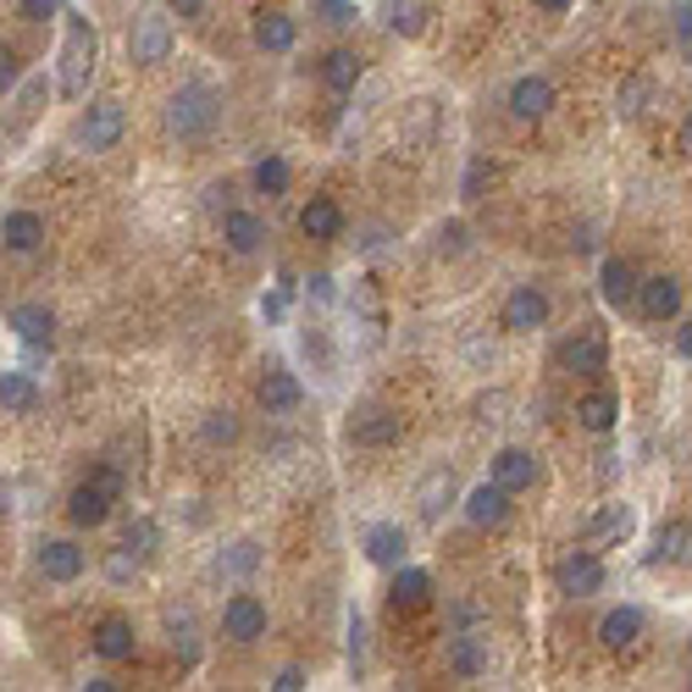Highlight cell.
<instances>
[{
	"label": "cell",
	"mask_w": 692,
	"mask_h": 692,
	"mask_svg": "<svg viewBox=\"0 0 692 692\" xmlns=\"http://www.w3.org/2000/svg\"><path fill=\"white\" fill-rule=\"evenodd\" d=\"M101 61V34L90 17H67V39H61V95L83 101L90 95V78Z\"/></svg>",
	"instance_id": "6da1fadb"
},
{
	"label": "cell",
	"mask_w": 692,
	"mask_h": 692,
	"mask_svg": "<svg viewBox=\"0 0 692 692\" xmlns=\"http://www.w3.org/2000/svg\"><path fill=\"white\" fill-rule=\"evenodd\" d=\"M216 117H222V101L206 90V83H184V90L172 95V106H166V128L178 133V139H189V144L211 139Z\"/></svg>",
	"instance_id": "7a4b0ae2"
},
{
	"label": "cell",
	"mask_w": 692,
	"mask_h": 692,
	"mask_svg": "<svg viewBox=\"0 0 692 692\" xmlns=\"http://www.w3.org/2000/svg\"><path fill=\"white\" fill-rule=\"evenodd\" d=\"M122 499V471L117 466H101L95 477H83L78 488H72V499H67V515L78 527H101L106 515H112V504Z\"/></svg>",
	"instance_id": "3957f363"
},
{
	"label": "cell",
	"mask_w": 692,
	"mask_h": 692,
	"mask_svg": "<svg viewBox=\"0 0 692 692\" xmlns=\"http://www.w3.org/2000/svg\"><path fill=\"white\" fill-rule=\"evenodd\" d=\"M172 56V17L166 12H139L128 28V61L139 67H161Z\"/></svg>",
	"instance_id": "277c9868"
},
{
	"label": "cell",
	"mask_w": 692,
	"mask_h": 692,
	"mask_svg": "<svg viewBox=\"0 0 692 692\" xmlns=\"http://www.w3.org/2000/svg\"><path fill=\"white\" fill-rule=\"evenodd\" d=\"M122 128H128L122 101H95L90 112H83V122H78V144L83 150H112L122 139Z\"/></svg>",
	"instance_id": "5b68a950"
},
{
	"label": "cell",
	"mask_w": 692,
	"mask_h": 692,
	"mask_svg": "<svg viewBox=\"0 0 692 692\" xmlns=\"http://www.w3.org/2000/svg\"><path fill=\"white\" fill-rule=\"evenodd\" d=\"M222 632L233 643H255V637H267V603L255 598V593H233L222 603Z\"/></svg>",
	"instance_id": "8992f818"
},
{
	"label": "cell",
	"mask_w": 692,
	"mask_h": 692,
	"mask_svg": "<svg viewBox=\"0 0 692 692\" xmlns=\"http://www.w3.org/2000/svg\"><path fill=\"white\" fill-rule=\"evenodd\" d=\"M554 361L565 372H576V377H598L603 366H610V350H603L598 332H576V338H565L560 350H554Z\"/></svg>",
	"instance_id": "52a82bcc"
},
{
	"label": "cell",
	"mask_w": 692,
	"mask_h": 692,
	"mask_svg": "<svg viewBox=\"0 0 692 692\" xmlns=\"http://www.w3.org/2000/svg\"><path fill=\"white\" fill-rule=\"evenodd\" d=\"M399 415L388 410V404H366L355 421H350V438L361 444V449H388V444H399Z\"/></svg>",
	"instance_id": "ba28073f"
},
{
	"label": "cell",
	"mask_w": 692,
	"mask_h": 692,
	"mask_svg": "<svg viewBox=\"0 0 692 692\" xmlns=\"http://www.w3.org/2000/svg\"><path fill=\"white\" fill-rule=\"evenodd\" d=\"M543 321H549V294H543V289L521 283V289L504 300V327H509V332H532V327H543Z\"/></svg>",
	"instance_id": "9c48e42d"
},
{
	"label": "cell",
	"mask_w": 692,
	"mask_h": 692,
	"mask_svg": "<svg viewBox=\"0 0 692 692\" xmlns=\"http://www.w3.org/2000/svg\"><path fill=\"white\" fill-rule=\"evenodd\" d=\"M554 582H560V593H571V598H593V593L603 587V565H598V554L576 549V554L554 571Z\"/></svg>",
	"instance_id": "30bf717a"
},
{
	"label": "cell",
	"mask_w": 692,
	"mask_h": 692,
	"mask_svg": "<svg viewBox=\"0 0 692 692\" xmlns=\"http://www.w3.org/2000/svg\"><path fill=\"white\" fill-rule=\"evenodd\" d=\"M549 106H554V83L549 78H515V90H509V112L521 117V122H538V117H549Z\"/></svg>",
	"instance_id": "8fae6325"
},
{
	"label": "cell",
	"mask_w": 692,
	"mask_h": 692,
	"mask_svg": "<svg viewBox=\"0 0 692 692\" xmlns=\"http://www.w3.org/2000/svg\"><path fill=\"white\" fill-rule=\"evenodd\" d=\"M466 521L471 527H504L509 521V493L499 482H482L466 493Z\"/></svg>",
	"instance_id": "7c38bea8"
},
{
	"label": "cell",
	"mask_w": 692,
	"mask_h": 692,
	"mask_svg": "<svg viewBox=\"0 0 692 692\" xmlns=\"http://www.w3.org/2000/svg\"><path fill=\"white\" fill-rule=\"evenodd\" d=\"M632 521H637V515H632V504H603V509L593 515V521L582 527V543H593V549H603V543H621V538L632 532Z\"/></svg>",
	"instance_id": "4fadbf2b"
},
{
	"label": "cell",
	"mask_w": 692,
	"mask_h": 692,
	"mask_svg": "<svg viewBox=\"0 0 692 692\" xmlns=\"http://www.w3.org/2000/svg\"><path fill=\"white\" fill-rule=\"evenodd\" d=\"M449 504H455V471H449V466H432V471L421 477V488H415V509L426 515V521H438Z\"/></svg>",
	"instance_id": "5bb4252c"
},
{
	"label": "cell",
	"mask_w": 692,
	"mask_h": 692,
	"mask_svg": "<svg viewBox=\"0 0 692 692\" xmlns=\"http://www.w3.org/2000/svg\"><path fill=\"white\" fill-rule=\"evenodd\" d=\"M493 482H499L504 493H521V488L538 482V460H532L527 449H499V455H493Z\"/></svg>",
	"instance_id": "9a60e30c"
},
{
	"label": "cell",
	"mask_w": 692,
	"mask_h": 692,
	"mask_svg": "<svg viewBox=\"0 0 692 692\" xmlns=\"http://www.w3.org/2000/svg\"><path fill=\"white\" fill-rule=\"evenodd\" d=\"M39 571H45V582H78L83 576V549L67 543V538L39 543Z\"/></svg>",
	"instance_id": "2e32d148"
},
{
	"label": "cell",
	"mask_w": 692,
	"mask_h": 692,
	"mask_svg": "<svg viewBox=\"0 0 692 692\" xmlns=\"http://www.w3.org/2000/svg\"><path fill=\"white\" fill-rule=\"evenodd\" d=\"M426 603H432V576L415 571V565L399 571L394 587H388V610H404V615H410V610H426Z\"/></svg>",
	"instance_id": "e0dca14e"
},
{
	"label": "cell",
	"mask_w": 692,
	"mask_h": 692,
	"mask_svg": "<svg viewBox=\"0 0 692 692\" xmlns=\"http://www.w3.org/2000/svg\"><path fill=\"white\" fill-rule=\"evenodd\" d=\"M637 300H643L648 321H670L681 310V283L676 278H648V283H637Z\"/></svg>",
	"instance_id": "ac0fdd59"
},
{
	"label": "cell",
	"mask_w": 692,
	"mask_h": 692,
	"mask_svg": "<svg viewBox=\"0 0 692 692\" xmlns=\"http://www.w3.org/2000/svg\"><path fill=\"white\" fill-rule=\"evenodd\" d=\"M222 238H227L233 255H255V249H261V238H267V227H261V216H255V211H227L222 216Z\"/></svg>",
	"instance_id": "d6986e66"
},
{
	"label": "cell",
	"mask_w": 692,
	"mask_h": 692,
	"mask_svg": "<svg viewBox=\"0 0 692 692\" xmlns=\"http://www.w3.org/2000/svg\"><path fill=\"white\" fill-rule=\"evenodd\" d=\"M12 327H17L23 343H34V350H50V338H56V310H45V305H17V310H12Z\"/></svg>",
	"instance_id": "ffe728a7"
},
{
	"label": "cell",
	"mask_w": 692,
	"mask_h": 692,
	"mask_svg": "<svg viewBox=\"0 0 692 692\" xmlns=\"http://www.w3.org/2000/svg\"><path fill=\"white\" fill-rule=\"evenodd\" d=\"M305 399V388H300V377L294 372H283V366H272L267 377H261V404L272 410V415H283V410H294Z\"/></svg>",
	"instance_id": "44dd1931"
},
{
	"label": "cell",
	"mask_w": 692,
	"mask_h": 692,
	"mask_svg": "<svg viewBox=\"0 0 692 692\" xmlns=\"http://www.w3.org/2000/svg\"><path fill=\"white\" fill-rule=\"evenodd\" d=\"M404 549H410V538H404L399 521H383V527L366 532V560H372V565H399Z\"/></svg>",
	"instance_id": "7402d4cb"
},
{
	"label": "cell",
	"mask_w": 692,
	"mask_h": 692,
	"mask_svg": "<svg viewBox=\"0 0 692 692\" xmlns=\"http://www.w3.org/2000/svg\"><path fill=\"white\" fill-rule=\"evenodd\" d=\"M133 621H122V615H106L101 626H95V654L101 659H133Z\"/></svg>",
	"instance_id": "603a6c76"
},
{
	"label": "cell",
	"mask_w": 692,
	"mask_h": 692,
	"mask_svg": "<svg viewBox=\"0 0 692 692\" xmlns=\"http://www.w3.org/2000/svg\"><path fill=\"white\" fill-rule=\"evenodd\" d=\"M598 289H603V300H610L615 310H626V305L637 300V272L610 255V261H603V272H598Z\"/></svg>",
	"instance_id": "cb8c5ba5"
},
{
	"label": "cell",
	"mask_w": 692,
	"mask_h": 692,
	"mask_svg": "<svg viewBox=\"0 0 692 692\" xmlns=\"http://www.w3.org/2000/svg\"><path fill=\"white\" fill-rule=\"evenodd\" d=\"M637 637H643V615H637V610H610V615L598 621V643H603V648H615V654L632 648Z\"/></svg>",
	"instance_id": "d4e9b609"
},
{
	"label": "cell",
	"mask_w": 692,
	"mask_h": 692,
	"mask_svg": "<svg viewBox=\"0 0 692 692\" xmlns=\"http://www.w3.org/2000/svg\"><path fill=\"white\" fill-rule=\"evenodd\" d=\"M294 39H300L294 17H283V12H261V17H255V45H261V50L283 56V50H294Z\"/></svg>",
	"instance_id": "484cf974"
},
{
	"label": "cell",
	"mask_w": 692,
	"mask_h": 692,
	"mask_svg": "<svg viewBox=\"0 0 692 692\" xmlns=\"http://www.w3.org/2000/svg\"><path fill=\"white\" fill-rule=\"evenodd\" d=\"M300 227H305V238H321V244H327V238L343 233V211H338L327 195H316V200L300 211Z\"/></svg>",
	"instance_id": "4316f807"
},
{
	"label": "cell",
	"mask_w": 692,
	"mask_h": 692,
	"mask_svg": "<svg viewBox=\"0 0 692 692\" xmlns=\"http://www.w3.org/2000/svg\"><path fill=\"white\" fill-rule=\"evenodd\" d=\"M321 83L332 95H355V83H361V56L355 50H332L321 61Z\"/></svg>",
	"instance_id": "83f0119b"
},
{
	"label": "cell",
	"mask_w": 692,
	"mask_h": 692,
	"mask_svg": "<svg viewBox=\"0 0 692 692\" xmlns=\"http://www.w3.org/2000/svg\"><path fill=\"white\" fill-rule=\"evenodd\" d=\"M383 23L399 39H421L426 34V7H421V0H383Z\"/></svg>",
	"instance_id": "f1b7e54d"
},
{
	"label": "cell",
	"mask_w": 692,
	"mask_h": 692,
	"mask_svg": "<svg viewBox=\"0 0 692 692\" xmlns=\"http://www.w3.org/2000/svg\"><path fill=\"white\" fill-rule=\"evenodd\" d=\"M0 238H7V249L28 255V249H39V238H45V222H39L34 211H12L7 222H0Z\"/></svg>",
	"instance_id": "f546056e"
},
{
	"label": "cell",
	"mask_w": 692,
	"mask_h": 692,
	"mask_svg": "<svg viewBox=\"0 0 692 692\" xmlns=\"http://www.w3.org/2000/svg\"><path fill=\"white\" fill-rule=\"evenodd\" d=\"M615 415H621V399L615 394H587V399H576V421L587 432H610Z\"/></svg>",
	"instance_id": "4dcf8cb0"
},
{
	"label": "cell",
	"mask_w": 692,
	"mask_h": 692,
	"mask_svg": "<svg viewBox=\"0 0 692 692\" xmlns=\"http://www.w3.org/2000/svg\"><path fill=\"white\" fill-rule=\"evenodd\" d=\"M449 670H455V676H482V670H488V648H482V637L460 632V637L449 643Z\"/></svg>",
	"instance_id": "1f68e13d"
},
{
	"label": "cell",
	"mask_w": 692,
	"mask_h": 692,
	"mask_svg": "<svg viewBox=\"0 0 692 692\" xmlns=\"http://www.w3.org/2000/svg\"><path fill=\"white\" fill-rule=\"evenodd\" d=\"M0 404H7V410H17V415H28V410L39 404V388H34V377H23V372H0Z\"/></svg>",
	"instance_id": "d6a6232c"
},
{
	"label": "cell",
	"mask_w": 692,
	"mask_h": 692,
	"mask_svg": "<svg viewBox=\"0 0 692 692\" xmlns=\"http://www.w3.org/2000/svg\"><path fill=\"white\" fill-rule=\"evenodd\" d=\"M648 101H654V78H648V72H632V78L621 83V117H643Z\"/></svg>",
	"instance_id": "836d02e7"
},
{
	"label": "cell",
	"mask_w": 692,
	"mask_h": 692,
	"mask_svg": "<svg viewBox=\"0 0 692 692\" xmlns=\"http://www.w3.org/2000/svg\"><path fill=\"white\" fill-rule=\"evenodd\" d=\"M681 543H687V521H665L654 532V549H648V565H665V560H681Z\"/></svg>",
	"instance_id": "e575fe53"
},
{
	"label": "cell",
	"mask_w": 692,
	"mask_h": 692,
	"mask_svg": "<svg viewBox=\"0 0 692 692\" xmlns=\"http://www.w3.org/2000/svg\"><path fill=\"white\" fill-rule=\"evenodd\" d=\"M166 632H172V648L184 654V665H195L200 659V643H195V615L184 610V615H166Z\"/></svg>",
	"instance_id": "d590c367"
},
{
	"label": "cell",
	"mask_w": 692,
	"mask_h": 692,
	"mask_svg": "<svg viewBox=\"0 0 692 692\" xmlns=\"http://www.w3.org/2000/svg\"><path fill=\"white\" fill-rule=\"evenodd\" d=\"M255 189H261V195H289V161L267 155L261 166H255Z\"/></svg>",
	"instance_id": "8d00e7d4"
},
{
	"label": "cell",
	"mask_w": 692,
	"mask_h": 692,
	"mask_svg": "<svg viewBox=\"0 0 692 692\" xmlns=\"http://www.w3.org/2000/svg\"><path fill=\"white\" fill-rule=\"evenodd\" d=\"M255 565H261V549H255V543H233V549L216 560V576H249Z\"/></svg>",
	"instance_id": "74e56055"
},
{
	"label": "cell",
	"mask_w": 692,
	"mask_h": 692,
	"mask_svg": "<svg viewBox=\"0 0 692 692\" xmlns=\"http://www.w3.org/2000/svg\"><path fill=\"white\" fill-rule=\"evenodd\" d=\"M200 438H206V444H238V415H233V410H211V415L200 421Z\"/></svg>",
	"instance_id": "f35d334b"
},
{
	"label": "cell",
	"mask_w": 692,
	"mask_h": 692,
	"mask_svg": "<svg viewBox=\"0 0 692 692\" xmlns=\"http://www.w3.org/2000/svg\"><path fill=\"white\" fill-rule=\"evenodd\" d=\"M316 17H321V23H332V28H350L361 12L350 7V0H316Z\"/></svg>",
	"instance_id": "ab89813d"
},
{
	"label": "cell",
	"mask_w": 692,
	"mask_h": 692,
	"mask_svg": "<svg viewBox=\"0 0 692 692\" xmlns=\"http://www.w3.org/2000/svg\"><path fill=\"white\" fill-rule=\"evenodd\" d=\"M106 576H112V582H133V576H139V554H133V549L122 543V549H117V554L106 560Z\"/></svg>",
	"instance_id": "60d3db41"
},
{
	"label": "cell",
	"mask_w": 692,
	"mask_h": 692,
	"mask_svg": "<svg viewBox=\"0 0 692 692\" xmlns=\"http://www.w3.org/2000/svg\"><path fill=\"white\" fill-rule=\"evenodd\" d=\"M488 178H493V166H488V161H471V166H466L460 195H466V200H482V184H488Z\"/></svg>",
	"instance_id": "b9f144b4"
},
{
	"label": "cell",
	"mask_w": 692,
	"mask_h": 692,
	"mask_svg": "<svg viewBox=\"0 0 692 692\" xmlns=\"http://www.w3.org/2000/svg\"><path fill=\"white\" fill-rule=\"evenodd\" d=\"M17 78H23V67H17V50H12L7 39H0V95H7Z\"/></svg>",
	"instance_id": "7bdbcfd3"
},
{
	"label": "cell",
	"mask_w": 692,
	"mask_h": 692,
	"mask_svg": "<svg viewBox=\"0 0 692 692\" xmlns=\"http://www.w3.org/2000/svg\"><path fill=\"white\" fill-rule=\"evenodd\" d=\"M155 538H161V532H155V521H133V527H128V549H133V554H150V549H155Z\"/></svg>",
	"instance_id": "ee69618b"
},
{
	"label": "cell",
	"mask_w": 692,
	"mask_h": 692,
	"mask_svg": "<svg viewBox=\"0 0 692 692\" xmlns=\"http://www.w3.org/2000/svg\"><path fill=\"white\" fill-rule=\"evenodd\" d=\"M438 249H444V255H460V249H466V227H460V222H449V227L438 233Z\"/></svg>",
	"instance_id": "f6af8a7d"
},
{
	"label": "cell",
	"mask_w": 692,
	"mask_h": 692,
	"mask_svg": "<svg viewBox=\"0 0 692 692\" xmlns=\"http://www.w3.org/2000/svg\"><path fill=\"white\" fill-rule=\"evenodd\" d=\"M23 7V17L28 23H45V17H56V0H17Z\"/></svg>",
	"instance_id": "bcb514c9"
},
{
	"label": "cell",
	"mask_w": 692,
	"mask_h": 692,
	"mask_svg": "<svg viewBox=\"0 0 692 692\" xmlns=\"http://www.w3.org/2000/svg\"><path fill=\"white\" fill-rule=\"evenodd\" d=\"M676 34H681V45H692V0L676 7Z\"/></svg>",
	"instance_id": "7dc6e473"
},
{
	"label": "cell",
	"mask_w": 692,
	"mask_h": 692,
	"mask_svg": "<svg viewBox=\"0 0 692 692\" xmlns=\"http://www.w3.org/2000/svg\"><path fill=\"white\" fill-rule=\"evenodd\" d=\"M283 310H289V294H267V300H261V316H267V321H283Z\"/></svg>",
	"instance_id": "c3c4849f"
},
{
	"label": "cell",
	"mask_w": 692,
	"mask_h": 692,
	"mask_svg": "<svg viewBox=\"0 0 692 692\" xmlns=\"http://www.w3.org/2000/svg\"><path fill=\"white\" fill-rule=\"evenodd\" d=\"M272 687H278V692H300V687H305V670H294V665H289V670L272 681Z\"/></svg>",
	"instance_id": "681fc988"
},
{
	"label": "cell",
	"mask_w": 692,
	"mask_h": 692,
	"mask_svg": "<svg viewBox=\"0 0 692 692\" xmlns=\"http://www.w3.org/2000/svg\"><path fill=\"white\" fill-rule=\"evenodd\" d=\"M166 7L178 17H206V0H166Z\"/></svg>",
	"instance_id": "f907efd6"
},
{
	"label": "cell",
	"mask_w": 692,
	"mask_h": 692,
	"mask_svg": "<svg viewBox=\"0 0 692 692\" xmlns=\"http://www.w3.org/2000/svg\"><path fill=\"white\" fill-rule=\"evenodd\" d=\"M676 350L692 361V321H681V332H676Z\"/></svg>",
	"instance_id": "816d5d0a"
},
{
	"label": "cell",
	"mask_w": 692,
	"mask_h": 692,
	"mask_svg": "<svg viewBox=\"0 0 692 692\" xmlns=\"http://www.w3.org/2000/svg\"><path fill=\"white\" fill-rule=\"evenodd\" d=\"M310 294L316 300H332V278H310Z\"/></svg>",
	"instance_id": "f5cc1de1"
},
{
	"label": "cell",
	"mask_w": 692,
	"mask_h": 692,
	"mask_svg": "<svg viewBox=\"0 0 692 692\" xmlns=\"http://www.w3.org/2000/svg\"><path fill=\"white\" fill-rule=\"evenodd\" d=\"M538 7H543V12H565V7H571V0H538Z\"/></svg>",
	"instance_id": "db71d44e"
},
{
	"label": "cell",
	"mask_w": 692,
	"mask_h": 692,
	"mask_svg": "<svg viewBox=\"0 0 692 692\" xmlns=\"http://www.w3.org/2000/svg\"><path fill=\"white\" fill-rule=\"evenodd\" d=\"M681 560H692V527H687V543H681Z\"/></svg>",
	"instance_id": "11a10c76"
},
{
	"label": "cell",
	"mask_w": 692,
	"mask_h": 692,
	"mask_svg": "<svg viewBox=\"0 0 692 692\" xmlns=\"http://www.w3.org/2000/svg\"><path fill=\"white\" fill-rule=\"evenodd\" d=\"M687 144H692V117H687Z\"/></svg>",
	"instance_id": "9f6ffc18"
},
{
	"label": "cell",
	"mask_w": 692,
	"mask_h": 692,
	"mask_svg": "<svg viewBox=\"0 0 692 692\" xmlns=\"http://www.w3.org/2000/svg\"><path fill=\"white\" fill-rule=\"evenodd\" d=\"M687 61H692V45H687Z\"/></svg>",
	"instance_id": "6f0895ef"
}]
</instances>
